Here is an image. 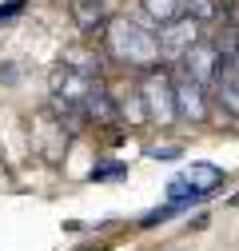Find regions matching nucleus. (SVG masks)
<instances>
[{
  "label": "nucleus",
  "mask_w": 239,
  "mask_h": 251,
  "mask_svg": "<svg viewBox=\"0 0 239 251\" xmlns=\"http://www.w3.org/2000/svg\"><path fill=\"white\" fill-rule=\"evenodd\" d=\"M104 48L116 64H128L136 72H156L160 60H164V44L156 32H147L143 24L128 20V16H116L108 20V32H104Z\"/></svg>",
  "instance_id": "f257e3e1"
},
{
  "label": "nucleus",
  "mask_w": 239,
  "mask_h": 251,
  "mask_svg": "<svg viewBox=\"0 0 239 251\" xmlns=\"http://www.w3.org/2000/svg\"><path fill=\"white\" fill-rule=\"evenodd\" d=\"M223 183V168L215 164H191L167 183V203H203Z\"/></svg>",
  "instance_id": "f03ea898"
},
{
  "label": "nucleus",
  "mask_w": 239,
  "mask_h": 251,
  "mask_svg": "<svg viewBox=\"0 0 239 251\" xmlns=\"http://www.w3.org/2000/svg\"><path fill=\"white\" fill-rule=\"evenodd\" d=\"M143 112H147V120H156V124H171L175 116H179V108H175V76L171 72H164V68H156V72H143Z\"/></svg>",
  "instance_id": "7ed1b4c3"
},
{
  "label": "nucleus",
  "mask_w": 239,
  "mask_h": 251,
  "mask_svg": "<svg viewBox=\"0 0 239 251\" xmlns=\"http://www.w3.org/2000/svg\"><path fill=\"white\" fill-rule=\"evenodd\" d=\"M184 68L191 80H199L203 88L207 84H215V76H219V68H223V52H219V40H199L188 56H184Z\"/></svg>",
  "instance_id": "20e7f679"
},
{
  "label": "nucleus",
  "mask_w": 239,
  "mask_h": 251,
  "mask_svg": "<svg viewBox=\"0 0 239 251\" xmlns=\"http://www.w3.org/2000/svg\"><path fill=\"white\" fill-rule=\"evenodd\" d=\"M195 16H179L171 24H164V32H160V44H164V56H179L184 60L195 44H199V32H195Z\"/></svg>",
  "instance_id": "39448f33"
},
{
  "label": "nucleus",
  "mask_w": 239,
  "mask_h": 251,
  "mask_svg": "<svg viewBox=\"0 0 239 251\" xmlns=\"http://www.w3.org/2000/svg\"><path fill=\"white\" fill-rule=\"evenodd\" d=\"M175 108H179V116L184 120H203L207 116V104H203V84L199 80H191L184 68L175 72Z\"/></svg>",
  "instance_id": "423d86ee"
},
{
  "label": "nucleus",
  "mask_w": 239,
  "mask_h": 251,
  "mask_svg": "<svg viewBox=\"0 0 239 251\" xmlns=\"http://www.w3.org/2000/svg\"><path fill=\"white\" fill-rule=\"evenodd\" d=\"M143 8H147V16H152L156 24H171L179 16H188L184 12V0H143Z\"/></svg>",
  "instance_id": "0eeeda50"
},
{
  "label": "nucleus",
  "mask_w": 239,
  "mask_h": 251,
  "mask_svg": "<svg viewBox=\"0 0 239 251\" xmlns=\"http://www.w3.org/2000/svg\"><path fill=\"white\" fill-rule=\"evenodd\" d=\"M72 12H76V20H80L84 32H96V28L104 24V4H100V0H76Z\"/></svg>",
  "instance_id": "6e6552de"
},
{
  "label": "nucleus",
  "mask_w": 239,
  "mask_h": 251,
  "mask_svg": "<svg viewBox=\"0 0 239 251\" xmlns=\"http://www.w3.org/2000/svg\"><path fill=\"white\" fill-rule=\"evenodd\" d=\"M184 12L195 20H212V16H219V0H184Z\"/></svg>",
  "instance_id": "1a4fd4ad"
},
{
  "label": "nucleus",
  "mask_w": 239,
  "mask_h": 251,
  "mask_svg": "<svg viewBox=\"0 0 239 251\" xmlns=\"http://www.w3.org/2000/svg\"><path fill=\"white\" fill-rule=\"evenodd\" d=\"M112 176H124V164H104V168H92V179H112Z\"/></svg>",
  "instance_id": "9d476101"
},
{
  "label": "nucleus",
  "mask_w": 239,
  "mask_h": 251,
  "mask_svg": "<svg viewBox=\"0 0 239 251\" xmlns=\"http://www.w3.org/2000/svg\"><path fill=\"white\" fill-rule=\"evenodd\" d=\"M16 12H24V0H4L0 4V20H12Z\"/></svg>",
  "instance_id": "9b49d317"
},
{
  "label": "nucleus",
  "mask_w": 239,
  "mask_h": 251,
  "mask_svg": "<svg viewBox=\"0 0 239 251\" xmlns=\"http://www.w3.org/2000/svg\"><path fill=\"white\" fill-rule=\"evenodd\" d=\"M231 207H239V192H235V196H231Z\"/></svg>",
  "instance_id": "f8f14e48"
}]
</instances>
